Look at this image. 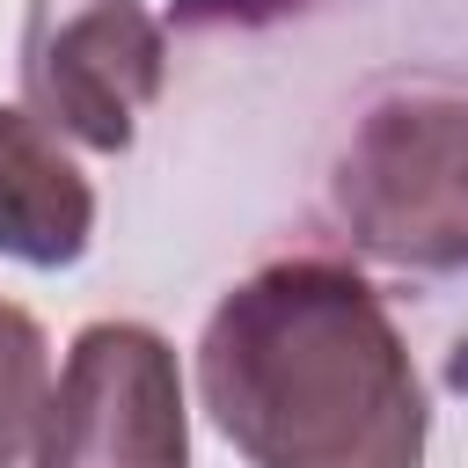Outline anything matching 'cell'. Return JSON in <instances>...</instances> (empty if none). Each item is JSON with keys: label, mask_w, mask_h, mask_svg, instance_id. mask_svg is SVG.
Instances as JSON below:
<instances>
[{"label": "cell", "mask_w": 468, "mask_h": 468, "mask_svg": "<svg viewBox=\"0 0 468 468\" xmlns=\"http://www.w3.org/2000/svg\"><path fill=\"white\" fill-rule=\"evenodd\" d=\"M197 395L249 468H424L410 344L336 256H278L227 285L197 336Z\"/></svg>", "instance_id": "obj_1"}, {"label": "cell", "mask_w": 468, "mask_h": 468, "mask_svg": "<svg viewBox=\"0 0 468 468\" xmlns=\"http://www.w3.org/2000/svg\"><path fill=\"white\" fill-rule=\"evenodd\" d=\"M329 212L380 263L468 271V88H380L336 146Z\"/></svg>", "instance_id": "obj_2"}, {"label": "cell", "mask_w": 468, "mask_h": 468, "mask_svg": "<svg viewBox=\"0 0 468 468\" xmlns=\"http://www.w3.org/2000/svg\"><path fill=\"white\" fill-rule=\"evenodd\" d=\"M29 468H190L176 344L146 322H88L44 395Z\"/></svg>", "instance_id": "obj_3"}, {"label": "cell", "mask_w": 468, "mask_h": 468, "mask_svg": "<svg viewBox=\"0 0 468 468\" xmlns=\"http://www.w3.org/2000/svg\"><path fill=\"white\" fill-rule=\"evenodd\" d=\"M168 80V37L146 0H29L22 102L37 124L124 154Z\"/></svg>", "instance_id": "obj_4"}, {"label": "cell", "mask_w": 468, "mask_h": 468, "mask_svg": "<svg viewBox=\"0 0 468 468\" xmlns=\"http://www.w3.org/2000/svg\"><path fill=\"white\" fill-rule=\"evenodd\" d=\"M88 241H95L88 176L73 168L51 124L0 102V256L29 271H58V263H80Z\"/></svg>", "instance_id": "obj_5"}, {"label": "cell", "mask_w": 468, "mask_h": 468, "mask_svg": "<svg viewBox=\"0 0 468 468\" xmlns=\"http://www.w3.org/2000/svg\"><path fill=\"white\" fill-rule=\"evenodd\" d=\"M44 395H51L44 329H37V314H22L15 300H0V468H15V461L37 446Z\"/></svg>", "instance_id": "obj_6"}, {"label": "cell", "mask_w": 468, "mask_h": 468, "mask_svg": "<svg viewBox=\"0 0 468 468\" xmlns=\"http://www.w3.org/2000/svg\"><path fill=\"white\" fill-rule=\"evenodd\" d=\"M234 7H241V0H190L183 15H197V22H205V15H234Z\"/></svg>", "instance_id": "obj_7"}]
</instances>
